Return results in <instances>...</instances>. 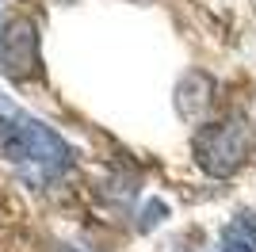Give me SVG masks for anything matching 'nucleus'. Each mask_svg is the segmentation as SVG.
<instances>
[{"instance_id":"5","label":"nucleus","mask_w":256,"mask_h":252,"mask_svg":"<svg viewBox=\"0 0 256 252\" xmlns=\"http://www.w3.org/2000/svg\"><path fill=\"white\" fill-rule=\"evenodd\" d=\"M222 252H256V214H237L222 230Z\"/></svg>"},{"instance_id":"3","label":"nucleus","mask_w":256,"mask_h":252,"mask_svg":"<svg viewBox=\"0 0 256 252\" xmlns=\"http://www.w3.org/2000/svg\"><path fill=\"white\" fill-rule=\"evenodd\" d=\"M38 27L27 16H12L0 27V69L12 80H31L38 76Z\"/></svg>"},{"instance_id":"4","label":"nucleus","mask_w":256,"mask_h":252,"mask_svg":"<svg viewBox=\"0 0 256 252\" xmlns=\"http://www.w3.org/2000/svg\"><path fill=\"white\" fill-rule=\"evenodd\" d=\"M214 92H218V84H214L203 69H192V73L176 84V111H180V118H188V122L203 118L214 107Z\"/></svg>"},{"instance_id":"6","label":"nucleus","mask_w":256,"mask_h":252,"mask_svg":"<svg viewBox=\"0 0 256 252\" xmlns=\"http://www.w3.org/2000/svg\"><path fill=\"white\" fill-rule=\"evenodd\" d=\"M168 214V206L164 202H150V210H146V218H142V230H150V226H157L160 218Z\"/></svg>"},{"instance_id":"2","label":"nucleus","mask_w":256,"mask_h":252,"mask_svg":"<svg viewBox=\"0 0 256 252\" xmlns=\"http://www.w3.org/2000/svg\"><path fill=\"white\" fill-rule=\"evenodd\" d=\"M192 153H195V164L214 180H226L234 172H241L248 164V153H252L248 122L241 115H226V118H214V122H203L192 134Z\"/></svg>"},{"instance_id":"7","label":"nucleus","mask_w":256,"mask_h":252,"mask_svg":"<svg viewBox=\"0 0 256 252\" xmlns=\"http://www.w3.org/2000/svg\"><path fill=\"white\" fill-rule=\"evenodd\" d=\"M62 252H69V248H62Z\"/></svg>"},{"instance_id":"1","label":"nucleus","mask_w":256,"mask_h":252,"mask_svg":"<svg viewBox=\"0 0 256 252\" xmlns=\"http://www.w3.org/2000/svg\"><path fill=\"white\" fill-rule=\"evenodd\" d=\"M0 157L16 164H38L46 176L69 164V146L50 126L23 111H0Z\"/></svg>"}]
</instances>
